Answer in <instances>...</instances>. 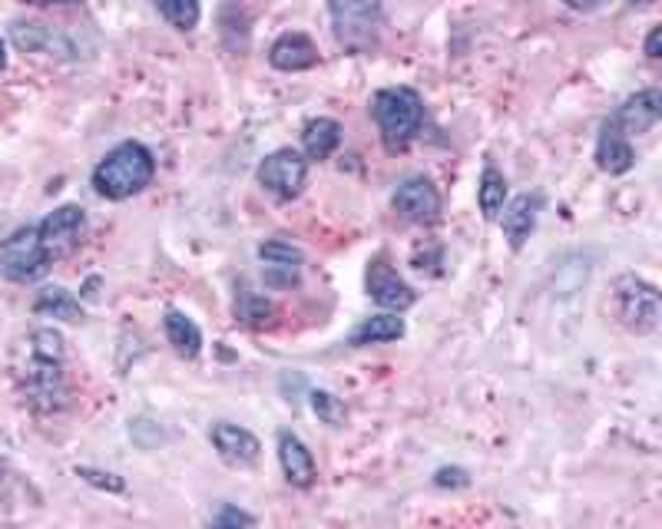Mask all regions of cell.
Wrapping results in <instances>:
<instances>
[{
  "label": "cell",
  "instance_id": "6da1fadb",
  "mask_svg": "<svg viewBox=\"0 0 662 529\" xmlns=\"http://www.w3.org/2000/svg\"><path fill=\"white\" fill-rule=\"evenodd\" d=\"M63 338L53 328H37L27 338L23 358L13 365V378L23 400L40 410L53 413L67 403V378H63Z\"/></svg>",
  "mask_w": 662,
  "mask_h": 529
},
{
  "label": "cell",
  "instance_id": "ba28073f",
  "mask_svg": "<svg viewBox=\"0 0 662 529\" xmlns=\"http://www.w3.org/2000/svg\"><path fill=\"white\" fill-rule=\"evenodd\" d=\"M37 229H40V246H43L47 259L60 262L80 249V242L87 236V212L80 206L67 202V206H57Z\"/></svg>",
  "mask_w": 662,
  "mask_h": 529
},
{
  "label": "cell",
  "instance_id": "4dcf8cb0",
  "mask_svg": "<svg viewBox=\"0 0 662 529\" xmlns=\"http://www.w3.org/2000/svg\"><path fill=\"white\" fill-rule=\"evenodd\" d=\"M570 10H580V13H590V10H600L606 0H563Z\"/></svg>",
  "mask_w": 662,
  "mask_h": 529
},
{
  "label": "cell",
  "instance_id": "f1b7e54d",
  "mask_svg": "<svg viewBox=\"0 0 662 529\" xmlns=\"http://www.w3.org/2000/svg\"><path fill=\"white\" fill-rule=\"evenodd\" d=\"M434 483H437L441 490H464V487H471V473L461 470V467H441V470L434 473Z\"/></svg>",
  "mask_w": 662,
  "mask_h": 529
},
{
  "label": "cell",
  "instance_id": "d6986e66",
  "mask_svg": "<svg viewBox=\"0 0 662 529\" xmlns=\"http://www.w3.org/2000/svg\"><path fill=\"white\" fill-rule=\"evenodd\" d=\"M342 139H345V130H342V123H338V120H332V117L308 120V123H305V130H302V149H305V159H315V162L332 159V156H335V149L342 146Z\"/></svg>",
  "mask_w": 662,
  "mask_h": 529
},
{
  "label": "cell",
  "instance_id": "52a82bcc",
  "mask_svg": "<svg viewBox=\"0 0 662 529\" xmlns=\"http://www.w3.org/2000/svg\"><path fill=\"white\" fill-rule=\"evenodd\" d=\"M256 179L268 196H275L278 202H292L305 192V182H308V159L305 152L298 149H275L268 152L259 169H256Z\"/></svg>",
  "mask_w": 662,
  "mask_h": 529
},
{
  "label": "cell",
  "instance_id": "4fadbf2b",
  "mask_svg": "<svg viewBox=\"0 0 662 529\" xmlns=\"http://www.w3.org/2000/svg\"><path fill=\"white\" fill-rule=\"evenodd\" d=\"M278 467H281L285 480L298 490H308L318 480V467H315L312 450L292 430H278Z\"/></svg>",
  "mask_w": 662,
  "mask_h": 529
},
{
  "label": "cell",
  "instance_id": "e0dca14e",
  "mask_svg": "<svg viewBox=\"0 0 662 529\" xmlns=\"http://www.w3.org/2000/svg\"><path fill=\"white\" fill-rule=\"evenodd\" d=\"M660 117L662 93L653 87V90H640L636 97H630V100L616 110L613 123L626 132V136H643V132H650L660 123Z\"/></svg>",
  "mask_w": 662,
  "mask_h": 529
},
{
  "label": "cell",
  "instance_id": "d4e9b609",
  "mask_svg": "<svg viewBox=\"0 0 662 529\" xmlns=\"http://www.w3.org/2000/svg\"><path fill=\"white\" fill-rule=\"evenodd\" d=\"M312 410L328 423V427H345L348 420V407L328 391H312Z\"/></svg>",
  "mask_w": 662,
  "mask_h": 529
},
{
  "label": "cell",
  "instance_id": "d6a6232c",
  "mask_svg": "<svg viewBox=\"0 0 662 529\" xmlns=\"http://www.w3.org/2000/svg\"><path fill=\"white\" fill-rule=\"evenodd\" d=\"M7 70V43L0 40V73Z\"/></svg>",
  "mask_w": 662,
  "mask_h": 529
},
{
  "label": "cell",
  "instance_id": "83f0119b",
  "mask_svg": "<svg viewBox=\"0 0 662 529\" xmlns=\"http://www.w3.org/2000/svg\"><path fill=\"white\" fill-rule=\"evenodd\" d=\"M259 520L253 517V513H246V510H236V507H223L219 513H213L209 517V527H219V529H226V527H256Z\"/></svg>",
  "mask_w": 662,
  "mask_h": 529
},
{
  "label": "cell",
  "instance_id": "1f68e13d",
  "mask_svg": "<svg viewBox=\"0 0 662 529\" xmlns=\"http://www.w3.org/2000/svg\"><path fill=\"white\" fill-rule=\"evenodd\" d=\"M27 7H70V3H80V0H20Z\"/></svg>",
  "mask_w": 662,
  "mask_h": 529
},
{
  "label": "cell",
  "instance_id": "7c38bea8",
  "mask_svg": "<svg viewBox=\"0 0 662 529\" xmlns=\"http://www.w3.org/2000/svg\"><path fill=\"white\" fill-rule=\"evenodd\" d=\"M259 262L265 271V285L271 288H292L298 285L302 264H305V252L285 239H268L259 246Z\"/></svg>",
  "mask_w": 662,
  "mask_h": 529
},
{
  "label": "cell",
  "instance_id": "603a6c76",
  "mask_svg": "<svg viewBox=\"0 0 662 529\" xmlns=\"http://www.w3.org/2000/svg\"><path fill=\"white\" fill-rule=\"evenodd\" d=\"M33 311L43 315V318H60V321H80V318H83L80 301H77L67 288H60V285L43 288V291L37 295V301H33Z\"/></svg>",
  "mask_w": 662,
  "mask_h": 529
},
{
  "label": "cell",
  "instance_id": "5bb4252c",
  "mask_svg": "<svg viewBox=\"0 0 662 529\" xmlns=\"http://www.w3.org/2000/svg\"><path fill=\"white\" fill-rule=\"evenodd\" d=\"M318 47L308 33H298V30H288L281 33L271 47H268V63L281 73H302V70H312L318 67Z\"/></svg>",
  "mask_w": 662,
  "mask_h": 529
},
{
  "label": "cell",
  "instance_id": "7402d4cb",
  "mask_svg": "<svg viewBox=\"0 0 662 529\" xmlns=\"http://www.w3.org/2000/svg\"><path fill=\"white\" fill-rule=\"evenodd\" d=\"M477 206H481V212H484L487 222H494L504 212V206H507V179L491 162L484 166L481 182H477Z\"/></svg>",
  "mask_w": 662,
  "mask_h": 529
},
{
  "label": "cell",
  "instance_id": "cb8c5ba5",
  "mask_svg": "<svg viewBox=\"0 0 662 529\" xmlns=\"http://www.w3.org/2000/svg\"><path fill=\"white\" fill-rule=\"evenodd\" d=\"M152 7L159 10V17L176 27V30H196L202 10H199V0H152Z\"/></svg>",
  "mask_w": 662,
  "mask_h": 529
},
{
  "label": "cell",
  "instance_id": "2e32d148",
  "mask_svg": "<svg viewBox=\"0 0 662 529\" xmlns=\"http://www.w3.org/2000/svg\"><path fill=\"white\" fill-rule=\"evenodd\" d=\"M596 169L606 172V176H626L633 166H636V152H633V142L630 136L620 130L613 120L603 123L600 139H596Z\"/></svg>",
  "mask_w": 662,
  "mask_h": 529
},
{
  "label": "cell",
  "instance_id": "8992f818",
  "mask_svg": "<svg viewBox=\"0 0 662 529\" xmlns=\"http://www.w3.org/2000/svg\"><path fill=\"white\" fill-rule=\"evenodd\" d=\"M50 268V259L40 246V229L37 226H23L17 229L10 239L0 242V275L7 281H37L43 278Z\"/></svg>",
  "mask_w": 662,
  "mask_h": 529
},
{
  "label": "cell",
  "instance_id": "7a4b0ae2",
  "mask_svg": "<svg viewBox=\"0 0 662 529\" xmlns=\"http://www.w3.org/2000/svg\"><path fill=\"white\" fill-rule=\"evenodd\" d=\"M156 176V159L142 142H120L113 146L93 169V189L97 196L110 199V202H123L139 196Z\"/></svg>",
  "mask_w": 662,
  "mask_h": 529
},
{
  "label": "cell",
  "instance_id": "44dd1931",
  "mask_svg": "<svg viewBox=\"0 0 662 529\" xmlns=\"http://www.w3.org/2000/svg\"><path fill=\"white\" fill-rule=\"evenodd\" d=\"M404 318L395 315V311H385V315H375V318H365L355 331H352V338H348V345L352 348H368V345H392V341H401L404 338Z\"/></svg>",
  "mask_w": 662,
  "mask_h": 529
},
{
  "label": "cell",
  "instance_id": "484cf974",
  "mask_svg": "<svg viewBox=\"0 0 662 529\" xmlns=\"http://www.w3.org/2000/svg\"><path fill=\"white\" fill-rule=\"evenodd\" d=\"M271 315V305L265 301L263 295H256V291H239V298H236V318H243V321H263Z\"/></svg>",
  "mask_w": 662,
  "mask_h": 529
},
{
  "label": "cell",
  "instance_id": "9a60e30c",
  "mask_svg": "<svg viewBox=\"0 0 662 529\" xmlns=\"http://www.w3.org/2000/svg\"><path fill=\"white\" fill-rule=\"evenodd\" d=\"M540 209H543V199L533 192H524V196H517V199H511L507 206H504V212L497 216L501 219V229H504V239H507V246L514 249V252H521L524 246H527V239L533 236V229H536V219H540Z\"/></svg>",
  "mask_w": 662,
  "mask_h": 529
},
{
  "label": "cell",
  "instance_id": "277c9868",
  "mask_svg": "<svg viewBox=\"0 0 662 529\" xmlns=\"http://www.w3.org/2000/svg\"><path fill=\"white\" fill-rule=\"evenodd\" d=\"M332 33L348 53H368L382 40L385 0H328Z\"/></svg>",
  "mask_w": 662,
  "mask_h": 529
},
{
  "label": "cell",
  "instance_id": "ac0fdd59",
  "mask_svg": "<svg viewBox=\"0 0 662 529\" xmlns=\"http://www.w3.org/2000/svg\"><path fill=\"white\" fill-rule=\"evenodd\" d=\"M10 40H13V47L23 50V53H50V57H63V60L73 57L70 40H67L63 33H53V30L43 27V23H23V20H17V23L10 27Z\"/></svg>",
  "mask_w": 662,
  "mask_h": 529
},
{
  "label": "cell",
  "instance_id": "3957f363",
  "mask_svg": "<svg viewBox=\"0 0 662 529\" xmlns=\"http://www.w3.org/2000/svg\"><path fill=\"white\" fill-rule=\"evenodd\" d=\"M372 120L388 152H404L424 127V100L411 87H385L372 97Z\"/></svg>",
  "mask_w": 662,
  "mask_h": 529
},
{
  "label": "cell",
  "instance_id": "5b68a950",
  "mask_svg": "<svg viewBox=\"0 0 662 529\" xmlns=\"http://www.w3.org/2000/svg\"><path fill=\"white\" fill-rule=\"evenodd\" d=\"M613 305L616 318L633 335H653L662 321L660 288L640 275H620L613 281Z\"/></svg>",
  "mask_w": 662,
  "mask_h": 529
},
{
  "label": "cell",
  "instance_id": "8fae6325",
  "mask_svg": "<svg viewBox=\"0 0 662 529\" xmlns=\"http://www.w3.org/2000/svg\"><path fill=\"white\" fill-rule=\"evenodd\" d=\"M209 440H213L216 453H219L229 467H239V470H243V467L259 463V457H263V443H259V437H256L253 430L239 427V423H226V420L213 423Z\"/></svg>",
  "mask_w": 662,
  "mask_h": 529
},
{
  "label": "cell",
  "instance_id": "836d02e7",
  "mask_svg": "<svg viewBox=\"0 0 662 529\" xmlns=\"http://www.w3.org/2000/svg\"><path fill=\"white\" fill-rule=\"evenodd\" d=\"M626 3H633V7H650L653 0H626Z\"/></svg>",
  "mask_w": 662,
  "mask_h": 529
},
{
  "label": "cell",
  "instance_id": "ffe728a7",
  "mask_svg": "<svg viewBox=\"0 0 662 529\" xmlns=\"http://www.w3.org/2000/svg\"><path fill=\"white\" fill-rule=\"evenodd\" d=\"M162 328H166V341L172 345V351L186 361H196L199 351H202V331L192 318H186L182 311L169 308L166 318H162Z\"/></svg>",
  "mask_w": 662,
  "mask_h": 529
},
{
  "label": "cell",
  "instance_id": "30bf717a",
  "mask_svg": "<svg viewBox=\"0 0 662 529\" xmlns=\"http://www.w3.org/2000/svg\"><path fill=\"white\" fill-rule=\"evenodd\" d=\"M392 209L411 226H431L441 219V192L427 176H407L392 196Z\"/></svg>",
  "mask_w": 662,
  "mask_h": 529
},
{
  "label": "cell",
  "instance_id": "4316f807",
  "mask_svg": "<svg viewBox=\"0 0 662 529\" xmlns=\"http://www.w3.org/2000/svg\"><path fill=\"white\" fill-rule=\"evenodd\" d=\"M77 477L97 490H107V493H123L127 490V480L117 477V473H107V470H93V467H77Z\"/></svg>",
  "mask_w": 662,
  "mask_h": 529
},
{
  "label": "cell",
  "instance_id": "f546056e",
  "mask_svg": "<svg viewBox=\"0 0 662 529\" xmlns=\"http://www.w3.org/2000/svg\"><path fill=\"white\" fill-rule=\"evenodd\" d=\"M660 37H662L660 27H653V30H650V37H646V57H650V60H660L662 57Z\"/></svg>",
  "mask_w": 662,
  "mask_h": 529
},
{
  "label": "cell",
  "instance_id": "9c48e42d",
  "mask_svg": "<svg viewBox=\"0 0 662 529\" xmlns=\"http://www.w3.org/2000/svg\"><path fill=\"white\" fill-rule=\"evenodd\" d=\"M365 288H368V298L375 305H382L385 311H395V315H404L407 308L417 305V291L397 275V268L388 262V256H375L368 262Z\"/></svg>",
  "mask_w": 662,
  "mask_h": 529
}]
</instances>
